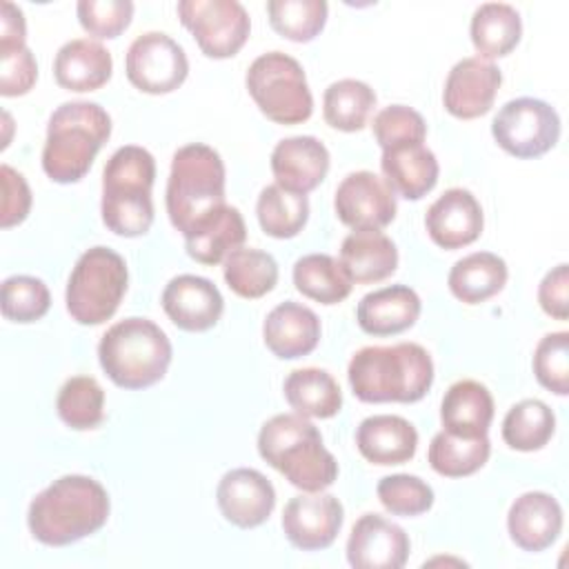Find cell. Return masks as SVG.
Returning <instances> with one entry per match:
<instances>
[{"label":"cell","instance_id":"6da1fadb","mask_svg":"<svg viewBox=\"0 0 569 569\" xmlns=\"http://www.w3.org/2000/svg\"><path fill=\"white\" fill-rule=\"evenodd\" d=\"M107 489L80 473L53 480L29 505L31 536L47 547H67L104 527L109 518Z\"/></svg>","mask_w":569,"mask_h":569},{"label":"cell","instance_id":"7a4b0ae2","mask_svg":"<svg viewBox=\"0 0 569 569\" xmlns=\"http://www.w3.org/2000/svg\"><path fill=\"white\" fill-rule=\"evenodd\" d=\"M351 391L362 402H418L431 389L433 362L425 347L398 342L362 347L347 367Z\"/></svg>","mask_w":569,"mask_h":569},{"label":"cell","instance_id":"3957f363","mask_svg":"<svg viewBox=\"0 0 569 569\" xmlns=\"http://www.w3.org/2000/svg\"><path fill=\"white\" fill-rule=\"evenodd\" d=\"M260 458L302 491H322L338 478V462L313 422L300 413H278L258 433Z\"/></svg>","mask_w":569,"mask_h":569},{"label":"cell","instance_id":"277c9868","mask_svg":"<svg viewBox=\"0 0 569 569\" xmlns=\"http://www.w3.org/2000/svg\"><path fill=\"white\" fill-rule=\"evenodd\" d=\"M111 136V118L89 100L60 104L47 122L42 169L60 184L78 182L91 169L98 151Z\"/></svg>","mask_w":569,"mask_h":569},{"label":"cell","instance_id":"5b68a950","mask_svg":"<svg viewBox=\"0 0 569 569\" xmlns=\"http://www.w3.org/2000/svg\"><path fill=\"white\" fill-rule=\"evenodd\" d=\"M167 213L171 224L191 233L224 207V162L202 142L180 147L171 158L167 180Z\"/></svg>","mask_w":569,"mask_h":569},{"label":"cell","instance_id":"8992f818","mask_svg":"<svg viewBox=\"0 0 569 569\" xmlns=\"http://www.w3.org/2000/svg\"><path fill=\"white\" fill-rule=\"evenodd\" d=\"M156 180L153 156L124 144L111 153L102 171L100 213L109 231L124 238L144 236L153 222L151 187Z\"/></svg>","mask_w":569,"mask_h":569},{"label":"cell","instance_id":"52a82bcc","mask_svg":"<svg viewBox=\"0 0 569 569\" xmlns=\"http://www.w3.org/2000/svg\"><path fill=\"white\" fill-rule=\"evenodd\" d=\"M98 360L113 385L147 389L164 378L171 362V342L156 322L124 318L102 333Z\"/></svg>","mask_w":569,"mask_h":569},{"label":"cell","instance_id":"ba28073f","mask_svg":"<svg viewBox=\"0 0 569 569\" xmlns=\"http://www.w3.org/2000/svg\"><path fill=\"white\" fill-rule=\"evenodd\" d=\"M127 264L109 247L87 249L67 282V311L80 325H102L120 307L127 291Z\"/></svg>","mask_w":569,"mask_h":569},{"label":"cell","instance_id":"9c48e42d","mask_svg":"<svg viewBox=\"0 0 569 569\" xmlns=\"http://www.w3.org/2000/svg\"><path fill=\"white\" fill-rule=\"evenodd\" d=\"M258 109L278 124H298L311 118L313 98L300 62L282 51L258 56L244 76Z\"/></svg>","mask_w":569,"mask_h":569},{"label":"cell","instance_id":"30bf717a","mask_svg":"<svg viewBox=\"0 0 569 569\" xmlns=\"http://www.w3.org/2000/svg\"><path fill=\"white\" fill-rule=\"evenodd\" d=\"M491 136L513 158H538L556 147L560 118L545 100L522 96L500 107L491 122Z\"/></svg>","mask_w":569,"mask_h":569},{"label":"cell","instance_id":"8fae6325","mask_svg":"<svg viewBox=\"0 0 569 569\" xmlns=\"http://www.w3.org/2000/svg\"><path fill=\"white\" fill-rule=\"evenodd\" d=\"M176 11L200 51L216 60L236 56L251 31L249 13L238 0H180Z\"/></svg>","mask_w":569,"mask_h":569},{"label":"cell","instance_id":"7c38bea8","mask_svg":"<svg viewBox=\"0 0 569 569\" xmlns=\"http://www.w3.org/2000/svg\"><path fill=\"white\" fill-rule=\"evenodd\" d=\"M124 71L136 89L158 96L176 91L187 80L189 60L171 36L149 31L129 44Z\"/></svg>","mask_w":569,"mask_h":569},{"label":"cell","instance_id":"4fadbf2b","mask_svg":"<svg viewBox=\"0 0 569 569\" xmlns=\"http://www.w3.org/2000/svg\"><path fill=\"white\" fill-rule=\"evenodd\" d=\"M333 209L342 224L358 231L387 227L396 218L398 204L385 178L373 171H353L338 184Z\"/></svg>","mask_w":569,"mask_h":569},{"label":"cell","instance_id":"5bb4252c","mask_svg":"<svg viewBox=\"0 0 569 569\" xmlns=\"http://www.w3.org/2000/svg\"><path fill=\"white\" fill-rule=\"evenodd\" d=\"M345 520L342 502L322 491L293 496L282 511V531L287 540L302 551L327 549L340 533Z\"/></svg>","mask_w":569,"mask_h":569},{"label":"cell","instance_id":"9a60e30c","mask_svg":"<svg viewBox=\"0 0 569 569\" xmlns=\"http://www.w3.org/2000/svg\"><path fill=\"white\" fill-rule=\"evenodd\" d=\"M409 549V536L402 527L378 513H365L351 527L347 560L356 569H400Z\"/></svg>","mask_w":569,"mask_h":569},{"label":"cell","instance_id":"2e32d148","mask_svg":"<svg viewBox=\"0 0 569 569\" xmlns=\"http://www.w3.org/2000/svg\"><path fill=\"white\" fill-rule=\"evenodd\" d=\"M500 84L502 73L493 62L478 56L462 58L451 67L445 80V109L460 120L480 118L493 107Z\"/></svg>","mask_w":569,"mask_h":569},{"label":"cell","instance_id":"e0dca14e","mask_svg":"<svg viewBox=\"0 0 569 569\" xmlns=\"http://www.w3.org/2000/svg\"><path fill=\"white\" fill-rule=\"evenodd\" d=\"M216 500L227 522L240 529H253L271 516L276 507V489L260 471L238 467L220 478Z\"/></svg>","mask_w":569,"mask_h":569},{"label":"cell","instance_id":"ac0fdd59","mask_svg":"<svg viewBox=\"0 0 569 569\" xmlns=\"http://www.w3.org/2000/svg\"><path fill=\"white\" fill-rule=\"evenodd\" d=\"M482 207L469 189L453 187L438 196L425 216V227L440 249H460L482 233Z\"/></svg>","mask_w":569,"mask_h":569},{"label":"cell","instance_id":"d6986e66","mask_svg":"<svg viewBox=\"0 0 569 569\" xmlns=\"http://www.w3.org/2000/svg\"><path fill=\"white\" fill-rule=\"evenodd\" d=\"M162 309L169 320L182 331H207L211 329L224 309V300L218 287L193 273L176 276L162 291Z\"/></svg>","mask_w":569,"mask_h":569},{"label":"cell","instance_id":"ffe728a7","mask_svg":"<svg viewBox=\"0 0 569 569\" xmlns=\"http://www.w3.org/2000/svg\"><path fill=\"white\" fill-rule=\"evenodd\" d=\"M329 171V151L313 136H291L280 140L271 151V173L276 184L293 191H313Z\"/></svg>","mask_w":569,"mask_h":569},{"label":"cell","instance_id":"44dd1931","mask_svg":"<svg viewBox=\"0 0 569 569\" xmlns=\"http://www.w3.org/2000/svg\"><path fill=\"white\" fill-rule=\"evenodd\" d=\"M507 529L522 551H545L562 531V507L551 493L527 491L511 502Z\"/></svg>","mask_w":569,"mask_h":569},{"label":"cell","instance_id":"7402d4cb","mask_svg":"<svg viewBox=\"0 0 569 569\" xmlns=\"http://www.w3.org/2000/svg\"><path fill=\"white\" fill-rule=\"evenodd\" d=\"M262 340L267 349L282 360L302 358L318 347L320 320L305 305L293 300L280 302L262 322Z\"/></svg>","mask_w":569,"mask_h":569},{"label":"cell","instance_id":"603a6c76","mask_svg":"<svg viewBox=\"0 0 569 569\" xmlns=\"http://www.w3.org/2000/svg\"><path fill=\"white\" fill-rule=\"evenodd\" d=\"M356 447L373 465H402L416 456L418 431L400 416L378 413L358 425Z\"/></svg>","mask_w":569,"mask_h":569},{"label":"cell","instance_id":"cb8c5ba5","mask_svg":"<svg viewBox=\"0 0 569 569\" xmlns=\"http://www.w3.org/2000/svg\"><path fill=\"white\" fill-rule=\"evenodd\" d=\"M420 298L407 284H391L367 293L356 309L358 327L369 336H396L416 325Z\"/></svg>","mask_w":569,"mask_h":569},{"label":"cell","instance_id":"d4e9b609","mask_svg":"<svg viewBox=\"0 0 569 569\" xmlns=\"http://www.w3.org/2000/svg\"><path fill=\"white\" fill-rule=\"evenodd\" d=\"M113 60L107 47L91 38L64 42L53 60L56 82L67 91H96L109 82Z\"/></svg>","mask_w":569,"mask_h":569},{"label":"cell","instance_id":"484cf974","mask_svg":"<svg viewBox=\"0 0 569 569\" xmlns=\"http://www.w3.org/2000/svg\"><path fill=\"white\" fill-rule=\"evenodd\" d=\"M380 169L391 191L407 200L427 196L436 187L440 171L433 151L422 142L382 149Z\"/></svg>","mask_w":569,"mask_h":569},{"label":"cell","instance_id":"4316f807","mask_svg":"<svg viewBox=\"0 0 569 569\" xmlns=\"http://www.w3.org/2000/svg\"><path fill=\"white\" fill-rule=\"evenodd\" d=\"M493 420V398L489 389L478 380L453 382L440 402V422L445 431L478 438L487 436Z\"/></svg>","mask_w":569,"mask_h":569},{"label":"cell","instance_id":"83f0119b","mask_svg":"<svg viewBox=\"0 0 569 569\" xmlns=\"http://www.w3.org/2000/svg\"><path fill=\"white\" fill-rule=\"evenodd\" d=\"M340 262L353 282L371 284L389 278L396 271L398 249L380 229H358L342 240Z\"/></svg>","mask_w":569,"mask_h":569},{"label":"cell","instance_id":"f1b7e54d","mask_svg":"<svg viewBox=\"0 0 569 569\" xmlns=\"http://www.w3.org/2000/svg\"><path fill=\"white\" fill-rule=\"evenodd\" d=\"M507 262L491 251H476L460 258L447 278L449 291L465 305H480L507 284Z\"/></svg>","mask_w":569,"mask_h":569},{"label":"cell","instance_id":"f546056e","mask_svg":"<svg viewBox=\"0 0 569 569\" xmlns=\"http://www.w3.org/2000/svg\"><path fill=\"white\" fill-rule=\"evenodd\" d=\"M471 42L478 58L493 60L511 53L522 36L520 13L507 2H485L471 16Z\"/></svg>","mask_w":569,"mask_h":569},{"label":"cell","instance_id":"4dcf8cb0","mask_svg":"<svg viewBox=\"0 0 569 569\" xmlns=\"http://www.w3.org/2000/svg\"><path fill=\"white\" fill-rule=\"evenodd\" d=\"M247 240L244 218L236 207L224 204L204 224L184 236L187 253L200 264H218Z\"/></svg>","mask_w":569,"mask_h":569},{"label":"cell","instance_id":"1f68e13d","mask_svg":"<svg viewBox=\"0 0 569 569\" xmlns=\"http://www.w3.org/2000/svg\"><path fill=\"white\" fill-rule=\"evenodd\" d=\"M284 398L305 418H333L342 409V391L333 376L318 367L296 369L284 380Z\"/></svg>","mask_w":569,"mask_h":569},{"label":"cell","instance_id":"d6a6232c","mask_svg":"<svg viewBox=\"0 0 569 569\" xmlns=\"http://www.w3.org/2000/svg\"><path fill=\"white\" fill-rule=\"evenodd\" d=\"M293 284L309 300L320 305H338L351 293L353 280L338 258L327 253H309L296 260Z\"/></svg>","mask_w":569,"mask_h":569},{"label":"cell","instance_id":"836d02e7","mask_svg":"<svg viewBox=\"0 0 569 569\" xmlns=\"http://www.w3.org/2000/svg\"><path fill=\"white\" fill-rule=\"evenodd\" d=\"M491 442L487 436L465 438L449 431H438L427 451L431 469L445 478H465L476 473L489 460Z\"/></svg>","mask_w":569,"mask_h":569},{"label":"cell","instance_id":"e575fe53","mask_svg":"<svg viewBox=\"0 0 569 569\" xmlns=\"http://www.w3.org/2000/svg\"><path fill=\"white\" fill-rule=\"evenodd\" d=\"M376 107V91L356 78L331 82L322 96V116L338 131H360Z\"/></svg>","mask_w":569,"mask_h":569},{"label":"cell","instance_id":"d590c367","mask_svg":"<svg viewBox=\"0 0 569 569\" xmlns=\"http://www.w3.org/2000/svg\"><path fill=\"white\" fill-rule=\"evenodd\" d=\"M224 282L227 287L247 300L262 298L269 293L278 282V262L271 253L251 249V247H238L224 258Z\"/></svg>","mask_w":569,"mask_h":569},{"label":"cell","instance_id":"8d00e7d4","mask_svg":"<svg viewBox=\"0 0 569 569\" xmlns=\"http://www.w3.org/2000/svg\"><path fill=\"white\" fill-rule=\"evenodd\" d=\"M556 431V416L538 398L516 402L502 420V440L516 451L542 449Z\"/></svg>","mask_w":569,"mask_h":569},{"label":"cell","instance_id":"74e56055","mask_svg":"<svg viewBox=\"0 0 569 569\" xmlns=\"http://www.w3.org/2000/svg\"><path fill=\"white\" fill-rule=\"evenodd\" d=\"M260 229L271 238H293L302 231L309 218V200L305 193L287 191L278 184H267L256 202Z\"/></svg>","mask_w":569,"mask_h":569},{"label":"cell","instance_id":"f35d334b","mask_svg":"<svg viewBox=\"0 0 569 569\" xmlns=\"http://www.w3.org/2000/svg\"><path fill=\"white\" fill-rule=\"evenodd\" d=\"M56 409L67 427L96 429L104 420V389L91 376H73L60 387Z\"/></svg>","mask_w":569,"mask_h":569},{"label":"cell","instance_id":"ab89813d","mask_svg":"<svg viewBox=\"0 0 569 569\" xmlns=\"http://www.w3.org/2000/svg\"><path fill=\"white\" fill-rule=\"evenodd\" d=\"M325 0H269L267 13L276 33L293 42L313 40L327 22Z\"/></svg>","mask_w":569,"mask_h":569},{"label":"cell","instance_id":"60d3db41","mask_svg":"<svg viewBox=\"0 0 569 569\" xmlns=\"http://www.w3.org/2000/svg\"><path fill=\"white\" fill-rule=\"evenodd\" d=\"M378 500L393 516H420L433 505V489L418 476L393 473L385 476L376 487Z\"/></svg>","mask_w":569,"mask_h":569},{"label":"cell","instance_id":"b9f144b4","mask_svg":"<svg viewBox=\"0 0 569 569\" xmlns=\"http://www.w3.org/2000/svg\"><path fill=\"white\" fill-rule=\"evenodd\" d=\"M51 305L47 284L33 276H11L2 282V316L13 322H36Z\"/></svg>","mask_w":569,"mask_h":569},{"label":"cell","instance_id":"7bdbcfd3","mask_svg":"<svg viewBox=\"0 0 569 569\" xmlns=\"http://www.w3.org/2000/svg\"><path fill=\"white\" fill-rule=\"evenodd\" d=\"M533 373L538 382L558 393H569V333L567 331H553L547 333L536 351H533Z\"/></svg>","mask_w":569,"mask_h":569},{"label":"cell","instance_id":"ee69618b","mask_svg":"<svg viewBox=\"0 0 569 569\" xmlns=\"http://www.w3.org/2000/svg\"><path fill=\"white\" fill-rule=\"evenodd\" d=\"M373 136L382 149L398 144H418L425 142L427 124L425 118L405 104H389L373 118Z\"/></svg>","mask_w":569,"mask_h":569},{"label":"cell","instance_id":"f6af8a7d","mask_svg":"<svg viewBox=\"0 0 569 569\" xmlns=\"http://www.w3.org/2000/svg\"><path fill=\"white\" fill-rule=\"evenodd\" d=\"M82 29L96 38H118L133 18L131 0H80L76 7Z\"/></svg>","mask_w":569,"mask_h":569},{"label":"cell","instance_id":"bcb514c9","mask_svg":"<svg viewBox=\"0 0 569 569\" xmlns=\"http://www.w3.org/2000/svg\"><path fill=\"white\" fill-rule=\"evenodd\" d=\"M38 78V64L33 53L22 47L16 51L0 53V93L11 98V96H22L27 93Z\"/></svg>","mask_w":569,"mask_h":569},{"label":"cell","instance_id":"7dc6e473","mask_svg":"<svg viewBox=\"0 0 569 569\" xmlns=\"http://www.w3.org/2000/svg\"><path fill=\"white\" fill-rule=\"evenodd\" d=\"M2 227L9 229L13 224H20L31 209V191L22 173L11 169L9 164H2Z\"/></svg>","mask_w":569,"mask_h":569},{"label":"cell","instance_id":"c3c4849f","mask_svg":"<svg viewBox=\"0 0 569 569\" xmlns=\"http://www.w3.org/2000/svg\"><path fill=\"white\" fill-rule=\"evenodd\" d=\"M538 302L547 316L556 320L569 318V269L565 262L547 271L538 287Z\"/></svg>","mask_w":569,"mask_h":569},{"label":"cell","instance_id":"681fc988","mask_svg":"<svg viewBox=\"0 0 569 569\" xmlns=\"http://www.w3.org/2000/svg\"><path fill=\"white\" fill-rule=\"evenodd\" d=\"M27 27L20 7L9 0L0 2V53L27 47Z\"/></svg>","mask_w":569,"mask_h":569}]
</instances>
